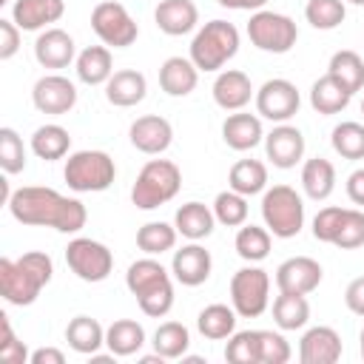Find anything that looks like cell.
<instances>
[{"label":"cell","mask_w":364,"mask_h":364,"mask_svg":"<svg viewBox=\"0 0 364 364\" xmlns=\"http://www.w3.org/2000/svg\"><path fill=\"white\" fill-rule=\"evenodd\" d=\"M9 213L20 225L31 228H54L60 233H77L88 222V210L80 199L63 196L54 188L43 185H26L17 188L9 199Z\"/></svg>","instance_id":"1"},{"label":"cell","mask_w":364,"mask_h":364,"mask_svg":"<svg viewBox=\"0 0 364 364\" xmlns=\"http://www.w3.org/2000/svg\"><path fill=\"white\" fill-rule=\"evenodd\" d=\"M54 262L43 250H28L20 259H0V293L9 304L28 307L37 301L40 290L51 282Z\"/></svg>","instance_id":"2"},{"label":"cell","mask_w":364,"mask_h":364,"mask_svg":"<svg viewBox=\"0 0 364 364\" xmlns=\"http://www.w3.org/2000/svg\"><path fill=\"white\" fill-rule=\"evenodd\" d=\"M239 51V28L228 20L205 23L191 40V60L199 71H219Z\"/></svg>","instance_id":"3"},{"label":"cell","mask_w":364,"mask_h":364,"mask_svg":"<svg viewBox=\"0 0 364 364\" xmlns=\"http://www.w3.org/2000/svg\"><path fill=\"white\" fill-rule=\"evenodd\" d=\"M182 188V171L171 159H151L142 165L134 188H131V202L139 210H154L165 202H171Z\"/></svg>","instance_id":"4"},{"label":"cell","mask_w":364,"mask_h":364,"mask_svg":"<svg viewBox=\"0 0 364 364\" xmlns=\"http://www.w3.org/2000/svg\"><path fill=\"white\" fill-rule=\"evenodd\" d=\"M65 185L77 193H100L108 191L117 179V165L105 151H74L65 159Z\"/></svg>","instance_id":"5"},{"label":"cell","mask_w":364,"mask_h":364,"mask_svg":"<svg viewBox=\"0 0 364 364\" xmlns=\"http://www.w3.org/2000/svg\"><path fill=\"white\" fill-rule=\"evenodd\" d=\"M264 228L279 239H293L304 228V202L290 185H273L262 196Z\"/></svg>","instance_id":"6"},{"label":"cell","mask_w":364,"mask_h":364,"mask_svg":"<svg viewBox=\"0 0 364 364\" xmlns=\"http://www.w3.org/2000/svg\"><path fill=\"white\" fill-rule=\"evenodd\" d=\"M247 37H250V43H253L259 51H267V54H287V51L296 46V40H299V28H296V23H293L287 14L259 9V11H253L250 20H247Z\"/></svg>","instance_id":"7"},{"label":"cell","mask_w":364,"mask_h":364,"mask_svg":"<svg viewBox=\"0 0 364 364\" xmlns=\"http://www.w3.org/2000/svg\"><path fill=\"white\" fill-rule=\"evenodd\" d=\"M230 304L242 318H256L270 304V276L262 267H242L230 279Z\"/></svg>","instance_id":"8"},{"label":"cell","mask_w":364,"mask_h":364,"mask_svg":"<svg viewBox=\"0 0 364 364\" xmlns=\"http://www.w3.org/2000/svg\"><path fill=\"white\" fill-rule=\"evenodd\" d=\"M65 264L71 267V273L82 282H105L114 270V253L97 242V239H88V236H77L68 242L65 247Z\"/></svg>","instance_id":"9"},{"label":"cell","mask_w":364,"mask_h":364,"mask_svg":"<svg viewBox=\"0 0 364 364\" xmlns=\"http://www.w3.org/2000/svg\"><path fill=\"white\" fill-rule=\"evenodd\" d=\"M91 28L102 40V46H111V48H128L139 37V26L128 14V9L117 0H102L94 6Z\"/></svg>","instance_id":"10"},{"label":"cell","mask_w":364,"mask_h":364,"mask_svg":"<svg viewBox=\"0 0 364 364\" xmlns=\"http://www.w3.org/2000/svg\"><path fill=\"white\" fill-rule=\"evenodd\" d=\"M299 105H301V97L290 80L273 77L256 91V111L270 122H287L299 111Z\"/></svg>","instance_id":"11"},{"label":"cell","mask_w":364,"mask_h":364,"mask_svg":"<svg viewBox=\"0 0 364 364\" xmlns=\"http://www.w3.org/2000/svg\"><path fill=\"white\" fill-rule=\"evenodd\" d=\"M31 102L40 114H68L77 105V85L63 74H46L34 82Z\"/></svg>","instance_id":"12"},{"label":"cell","mask_w":364,"mask_h":364,"mask_svg":"<svg viewBox=\"0 0 364 364\" xmlns=\"http://www.w3.org/2000/svg\"><path fill=\"white\" fill-rule=\"evenodd\" d=\"M321 264L310 256H290L276 267V287L284 293H313L321 284Z\"/></svg>","instance_id":"13"},{"label":"cell","mask_w":364,"mask_h":364,"mask_svg":"<svg viewBox=\"0 0 364 364\" xmlns=\"http://www.w3.org/2000/svg\"><path fill=\"white\" fill-rule=\"evenodd\" d=\"M264 151L276 168H296V162H301L304 156V134L296 125L279 122L270 134H264Z\"/></svg>","instance_id":"14"},{"label":"cell","mask_w":364,"mask_h":364,"mask_svg":"<svg viewBox=\"0 0 364 364\" xmlns=\"http://www.w3.org/2000/svg\"><path fill=\"white\" fill-rule=\"evenodd\" d=\"M210 267H213V259L210 253L199 245V242H191L179 250H173V259H171V273L179 284L185 287H199L208 282L210 276Z\"/></svg>","instance_id":"15"},{"label":"cell","mask_w":364,"mask_h":364,"mask_svg":"<svg viewBox=\"0 0 364 364\" xmlns=\"http://www.w3.org/2000/svg\"><path fill=\"white\" fill-rule=\"evenodd\" d=\"M341 336L327 327H310L299 341V361L301 364H336L341 358Z\"/></svg>","instance_id":"16"},{"label":"cell","mask_w":364,"mask_h":364,"mask_svg":"<svg viewBox=\"0 0 364 364\" xmlns=\"http://www.w3.org/2000/svg\"><path fill=\"white\" fill-rule=\"evenodd\" d=\"M128 136H131V145H134L136 151L154 156V154L168 151V145L173 142V128H171V122H168L165 117H159V114H145V117H136V119L131 122Z\"/></svg>","instance_id":"17"},{"label":"cell","mask_w":364,"mask_h":364,"mask_svg":"<svg viewBox=\"0 0 364 364\" xmlns=\"http://www.w3.org/2000/svg\"><path fill=\"white\" fill-rule=\"evenodd\" d=\"M74 54V37L65 28H43L40 37L34 40V57L43 68H65L77 60Z\"/></svg>","instance_id":"18"},{"label":"cell","mask_w":364,"mask_h":364,"mask_svg":"<svg viewBox=\"0 0 364 364\" xmlns=\"http://www.w3.org/2000/svg\"><path fill=\"white\" fill-rule=\"evenodd\" d=\"M156 28L168 37H182L196 28L199 23V9L193 0H159L154 9Z\"/></svg>","instance_id":"19"},{"label":"cell","mask_w":364,"mask_h":364,"mask_svg":"<svg viewBox=\"0 0 364 364\" xmlns=\"http://www.w3.org/2000/svg\"><path fill=\"white\" fill-rule=\"evenodd\" d=\"M65 14V0H14L11 20L20 31H40Z\"/></svg>","instance_id":"20"},{"label":"cell","mask_w":364,"mask_h":364,"mask_svg":"<svg viewBox=\"0 0 364 364\" xmlns=\"http://www.w3.org/2000/svg\"><path fill=\"white\" fill-rule=\"evenodd\" d=\"M250 97H256L253 94V82L239 68L219 71V77L213 80V100L225 111H242L250 102Z\"/></svg>","instance_id":"21"},{"label":"cell","mask_w":364,"mask_h":364,"mask_svg":"<svg viewBox=\"0 0 364 364\" xmlns=\"http://www.w3.org/2000/svg\"><path fill=\"white\" fill-rule=\"evenodd\" d=\"M145 91H148V80L136 68H119L105 82V100L117 108H131V105L142 102Z\"/></svg>","instance_id":"22"},{"label":"cell","mask_w":364,"mask_h":364,"mask_svg":"<svg viewBox=\"0 0 364 364\" xmlns=\"http://www.w3.org/2000/svg\"><path fill=\"white\" fill-rule=\"evenodd\" d=\"M168 284H173V282H171V273H168V270L162 267V262H156L154 256L136 259V262L128 267V273H125V287H128L136 299L151 296V293H156V290H162V287H168Z\"/></svg>","instance_id":"23"},{"label":"cell","mask_w":364,"mask_h":364,"mask_svg":"<svg viewBox=\"0 0 364 364\" xmlns=\"http://www.w3.org/2000/svg\"><path fill=\"white\" fill-rule=\"evenodd\" d=\"M199 82V68L191 57H168L159 65V88L168 97H188Z\"/></svg>","instance_id":"24"},{"label":"cell","mask_w":364,"mask_h":364,"mask_svg":"<svg viewBox=\"0 0 364 364\" xmlns=\"http://www.w3.org/2000/svg\"><path fill=\"white\" fill-rule=\"evenodd\" d=\"M222 139L233 151H250V148H256L264 139L262 119L256 114H242V111L239 114H230L222 122Z\"/></svg>","instance_id":"25"},{"label":"cell","mask_w":364,"mask_h":364,"mask_svg":"<svg viewBox=\"0 0 364 364\" xmlns=\"http://www.w3.org/2000/svg\"><path fill=\"white\" fill-rule=\"evenodd\" d=\"M74 68H77V77L85 82V85H102L111 80L114 74V57H111V48L108 46H88L77 54L74 60Z\"/></svg>","instance_id":"26"},{"label":"cell","mask_w":364,"mask_h":364,"mask_svg":"<svg viewBox=\"0 0 364 364\" xmlns=\"http://www.w3.org/2000/svg\"><path fill=\"white\" fill-rule=\"evenodd\" d=\"M173 225H176V230H179L185 239L199 242V239H208V236L213 233L216 216H213V210H210L208 205H202V202H185V205L176 210Z\"/></svg>","instance_id":"27"},{"label":"cell","mask_w":364,"mask_h":364,"mask_svg":"<svg viewBox=\"0 0 364 364\" xmlns=\"http://www.w3.org/2000/svg\"><path fill=\"white\" fill-rule=\"evenodd\" d=\"M65 341L74 353L94 355L105 344V327L91 316H74L65 327Z\"/></svg>","instance_id":"28"},{"label":"cell","mask_w":364,"mask_h":364,"mask_svg":"<svg viewBox=\"0 0 364 364\" xmlns=\"http://www.w3.org/2000/svg\"><path fill=\"white\" fill-rule=\"evenodd\" d=\"M142 344H145V327L134 318H117L111 327H105V347L119 358L139 353Z\"/></svg>","instance_id":"29"},{"label":"cell","mask_w":364,"mask_h":364,"mask_svg":"<svg viewBox=\"0 0 364 364\" xmlns=\"http://www.w3.org/2000/svg\"><path fill=\"white\" fill-rule=\"evenodd\" d=\"M350 100H353V94H350L336 77H330V74L318 77V80L313 82V88H310V105H313L318 114H324V117L344 111V108L350 105Z\"/></svg>","instance_id":"30"},{"label":"cell","mask_w":364,"mask_h":364,"mask_svg":"<svg viewBox=\"0 0 364 364\" xmlns=\"http://www.w3.org/2000/svg\"><path fill=\"white\" fill-rule=\"evenodd\" d=\"M301 188L316 202L327 199L336 191V168H333V162L324 159V156L307 159L304 168H301Z\"/></svg>","instance_id":"31"},{"label":"cell","mask_w":364,"mask_h":364,"mask_svg":"<svg viewBox=\"0 0 364 364\" xmlns=\"http://www.w3.org/2000/svg\"><path fill=\"white\" fill-rule=\"evenodd\" d=\"M273 321L279 330H301L310 321V301L301 293H284L273 299Z\"/></svg>","instance_id":"32"},{"label":"cell","mask_w":364,"mask_h":364,"mask_svg":"<svg viewBox=\"0 0 364 364\" xmlns=\"http://www.w3.org/2000/svg\"><path fill=\"white\" fill-rule=\"evenodd\" d=\"M68 148H71V134L57 122H46L31 134V151H34V156H40L46 162L63 159L68 154Z\"/></svg>","instance_id":"33"},{"label":"cell","mask_w":364,"mask_h":364,"mask_svg":"<svg viewBox=\"0 0 364 364\" xmlns=\"http://www.w3.org/2000/svg\"><path fill=\"white\" fill-rule=\"evenodd\" d=\"M236 310L228 307V304H208L205 310H199L196 316V327L205 338L210 341H222V338H230L236 333Z\"/></svg>","instance_id":"34"},{"label":"cell","mask_w":364,"mask_h":364,"mask_svg":"<svg viewBox=\"0 0 364 364\" xmlns=\"http://www.w3.org/2000/svg\"><path fill=\"white\" fill-rule=\"evenodd\" d=\"M228 185L230 191L242 193V196H253L262 193L267 188V168L259 159H239L233 162L230 173H228Z\"/></svg>","instance_id":"35"},{"label":"cell","mask_w":364,"mask_h":364,"mask_svg":"<svg viewBox=\"0 0 364 364\" xmlns=\"http://www.w3.org/2000/svg\"><path fill=\"white\" fill-rule=\"evenodd\" d=\"M327 74L336 77L350 94H355V91L364 88V60H361V54H355L350 48H341V51H336L330 57Z\"/></svg>","instance_id":"36"},{"label":"cell","mask_w":364,"mask_h":364,"mask_svg":"<svg viewBox=\"0 0 364 364\" xmlns=\"http://www.w3.org/2000/svg\"><path fill=\"white\" fill-rule=\"evenodd\" d=\"M191 347V333L182 321H165L156 327L154 333V350L165 358V361H173V358H182Z\"/></svg>","instance_id":"37"},{"label":"cell","mask_w":364,"mask_h":364,"mask_svg":"<svg viewBox=\"0 0 364 364\" xmlns=\"http://www.w3.org/2000/svg\"><path fill=\"white\" fill-rule=\"evenodd\" d=\"M176 225H168V222H145L139 230H136V247L145 253V256H159L165 250H171L176 245Z\"/></svg>","instance_id":"38"},{"label":"cell","mask_w":364,"mask_h":364,"mask_svg":"<svg viewBox=\"0 0 364 364\" xmlns=\"http://www.w3.org/2000/svg\"><path fill=\"white\" fill-rule=\"evenodd\" d=\"M270 230L267 228H259V225H242L239 233H236V253L245 259V262H262L267 259L270 253Z\"/></svg>","instance_id":"39"},{"label":"cell","mask_w":364,"mask_h":364,"mask_svg":"<svg viewBox=\"0 0 364 364\" xmlns=\"http://www.w3.org/2000/svg\"><path fill=\"white\" fill-rule=\"evenodd\" d=\"M304 17H307V23L313 28L333 31V28H338L344 23L347 9H344V0H307Z\"/></svg>","instance_id":"40"},{"label":"cell","mask_w":364,"mask_h":364,"mask_svg":"<svg viewBox=\"0 0 364 364\" xmlns=\"http://www.w3.org/2000/svg\"><path fill=\"white\" fill-rule=\"evenodd\" d=\"M333 151L344 159H364V125L361 122H338L330 134Z\"/></svg>","instance_id":"41"},{"label":"cell","mask_w":364,"mask_h":364,"mask_svg":"<svg viewBox=\"0 0 364 364\" xmlns=\"http://www.w3.org/2000/svg\"><path fill=\"white\" fill-rule=\"evenodd\" d=\"M213 216L219 225L225 228H242L247 222V196L236 193V191H222L213 199Z\"/></svg>","instance_id":"42"},{"label":"cell","mask_w":364,"mask_h":364,"mask_svg":"<svg viewBox=\"0 0 364 364\" xmlns=\"http://www.w3.org/2000/svg\"><path fill=\"white\" fill-rule=\"evenodd\" d=\"M0 168L9 176L11 173H20L26 168V145H23V136L14 128H9V125L0 128Z\"/></svg>","instance_id":"43"},{"label":"cell","mask_w":364,"mask_h":364,"mask_svg":"<svg viewBox=\"0 0 364 364\" xmlns=\"http://www.w3.org/2000/svg\"><path fill=\"white\" fill-rule=\"evenodd\" d=\"M225 361L230 364H259V330H239L225 344Z\"/></svg>","instance_id":"44"},{"label":"cell","mask_w":364,"mask_h":364,"mask_svg":"<svg viewBox=\"0 0 364 364\" xmlns=\"http://www.w3.org/2000/svg\"><path fill=\"white\" fill-rule=\"evenodd\" d=\"M333 245L341 247V250H355V247L364 245V210L347 208L344 222H341V228H338Z\"/></svg>","instance_id":"45"},{"label":"cell","mask_w":364,"mask_h":364,"mask_svg":"<svg viewBox=\"0 0 364 364\" xmlns=\"http://www.w3.org/2000/svg\"><path fill=\"white\" fill-rule=\"evenodd\" d=\"M293 355L287 338L273 330H259V364H287Z\"/></svg>","instance_id":"46"},{"label":"cell","mask_w":364,"mask_h":364,"mask_svg":"<svg viewBox=\"0 0 364 364\" xmlns=\"http://www.w3.org/2000/svg\"><path fill=\"white\" fill-rule=\"evenodd\" d=\"M28 355L31 353L26 350V344L14 336L9 316L0 313V358L9 361V364H23V361H28Z\"/></svg>","instance_id":"47"},{"label":"cell","mask_w":364,"mask_h":364,"mask_svg":"<svg viewBox=\"0 0 364 364\" xmlns=\"http://www.w3.org/2000/svg\"><path fill=\"white\" fill-rule=\"evenodd\" d=\"M344 213H347V208H338V205L321 208V210L316 213V219H313V236H316L318 242L333 245V239H336V233H338V228H341V222H344Z\"/></svg>","instance_id":"48"},{"label":"cell","mask_w":364,"mask_h":364,"mask_svg":"<svg viewBox=\"0 0 364 364\" xmlns=\"http://www.w3.org/2000/svg\"><path fill=\"white\" fill-rule=\"evenodd\" d=\"M20 51V26L14 20H0V60H11Z\"/></svg>","instance_id":"49"},{"label":"cell","mask_w":364,"mask_h":364,"mask_svg":"<svg viewBox=\"0 0 364 364\" xmlns=\"http://www.w3.org/2000/svg\"><path fill=\"white\" fill-rule=\"evenodd\" d=\"M344 304H347L350 313L364 316V276H358V279H353V282L347 284V290H344Z\"/></svg>","instance_id":"50"},{"label":"cell","mask_w":364,"mask_h":364,"mask_svg":"<svg viewBox=\"0 0 364 364\" xmlns=\"http://www.w3.org/2000/svg\"><path fill=\"white\" fill-rule=\"evenodd\" d=\"M347 196H350L353 205H361L364 208V168H355L347 176Z\"/></svg>","instance_id":"51"},{"label":"cell","mask_w":364,"mask_h":364,"mask_svg":"<svg viewBox=\"0 0 364 364\" xmlns=\"http://www.w3.org/2000/svg\"><path fill=\"white\" fill-rule=\"evenodd\" d=\"M28 361L31 364H65V355L57 347H40V350H34L28 355Z\"/></svg>","instance_id":"52"},{"label":"cell","mask_w":364,"mask_h":364,"mask_svg":"<svg viewBox=\"0 0 364 364\" xmlns=\"http://www.w3.org/2000/svg\"><path fill=\"white\" fill-rule=\"evenodd\" d=\"M264 3H267V0H242V9H247V11H259Z\"/></svg>","instance_id":"53"},{"label":"cell","mask_w":364,"mask_h":364,"mask_svg":"<svg viewBox=\"0 0 364 364\" xmlns=\"http://www.w3.org/2000/svg\"><path fill=\"white\" fill-rule=\"evenodd\" d=\"M139 361H142V364H162V361H165V358H162V355H159V353H154V355H142V358H139Z\"/></svg>","instance_id":"54"},{"label":"cell","mask_w":364,"mask_h":364,"mask_svg":"<svg viewBox=\"0 0 364 364\" xmlns=\"http://www.w3.org/2000/svg\"><path fill=\"white\" fill-rule=\"evenodd\" d=\"M216 3L225 9H242V0H216Z\"/></svg>","instance_id":"55"},{"label":"cell","mask_w":364,"mask_h":364,"mask_svg":"<svg viewBox=\"0 0 364 364\" xmlns=\"http://www.w3.org/2000/svg\"><path fill=\"white\" fill-rule=\"evenodd\" d=\"M358 341H361V358H364V330H361V336H358Z\"/></svg>","instance_id":"56"},{"label":"cell","mask_w":364,"mask_h":364,"mask_svg":"<svg viewBox=\"0 0 364 364\" xmlns=\"http://www.w3.org/2000/svg\"><path fill=\"white\" fill-rule=\"evenodd\" d=\"M350 3H355V6H364V0H350Z\"/></svg>","instance_id":"57"},{"label":"cell","mask_w":364,"mask_h":364,"mask_svg":"<svg viewBox=\"0 0 364 364\" xmlns=\"http://www.w3.org/2000/svg\"><path fill=\"white\" fill-rule=\"evenodd\" d=\"M361 114H364V100H361Z\"/></svg>","instance_id":"58"},{"label":"cell","mask_w":364,"mask_h":364,"mask_svg":"<svg viewBox=\"0 0 364 364\" xmlns=\"http://www.w3.org/2000/svg\"><path fill=\"white\" fill-rule=\"evenodd\" d=\"M0 3H9V0H0Z\"/></svg>","instance_id":"59"}]
</instances>
